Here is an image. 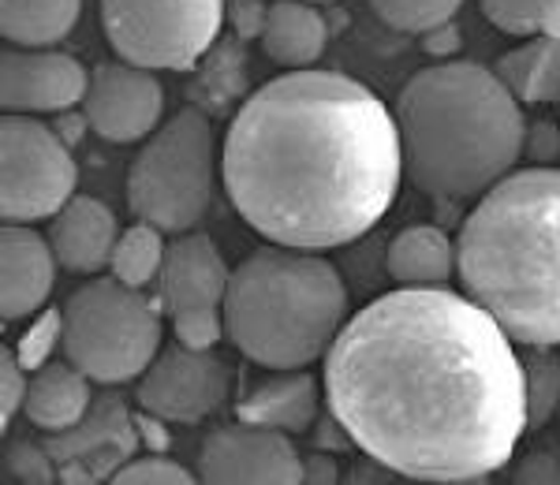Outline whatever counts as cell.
Wrapping results in <instances>:
<instances>
[{
    "mask_svg": "<svg viewBox=\"0 0 560 485\" xmlns=\"http://www.w3.org/2000/svg\"><path fill=\"white\" fill-rule=\"evenodd\" d=\"M325 403L348 441L415 482H482L530 429L516 340L471 295L396 287L345 321Z\"/></svg>",
    "mask_w": 560,
    "mask_h": 485,
    "instance_id": "1",
    "label": "cell"
},
{
    "mask_svg": "<svg viewBox=\"0 0 560 485\" xmlns=\"http://www.w3.org/2000/svg\"><path fill=\"white\" fill-rule=\"evenodd\" d=\"M221 173L229 202L266 242L348 247L400 191L396 113L340 71H284L232 116Z\"/></svg>",
    "mask_w": 560,
    "mask_h": 485,
    "instance_id": "2",
    "label": "cell"
},
{
    "mask_svg": "<svg viewBox=\"0 0 560 485\" xmlns=\"http://www.w3.org/2000/svg\"><path fill=\"white\" fill-rule=\"evenodd\" d=\"M520 102L501 71L475 60L415 71L396 97L404 176L441 202L482 199L527 154Z\"/></svg>",
    "mask_w": 560,
    "mask_h": 485,
    "instance_id": "3",
    "label": "cell"
},
{
    "mask_svg": "<svg viewBox=\"0 0 560 485\" xmlns=\"http://www.w3.org/2000/svg\"><path fill=\"white\" fill-rule=\"evenodd\" d=\"M456 276L516 344H560V168L509 173L456 236Z\"/></svg>",
    "mask_w": 560,
    "mask_h": 485,
    "instance_id": "4",
    "label": "cell"
},
{
    "mask_svg": "<svg viewBox=\"0 0 560 485\" xmlns=\"http://www.w3.org/2000/svg\"><path fill=\"white\" fill-rule=\"evenodd\" d=\"M345 314L348 287L322 250L269 242L232 269L224 336L255 366L306 370L337 344Z\"/></svg>",
    "mask_w": 560,
    "mask_h": 485,
    "instance_id": "5",
    "label": "cell"
},
{
    "mask_svg": "<svg viewBox=\"0 0 560 485\" xmlns=\"http://www.w3.org/2000/svg\"><path fill=\"white\" fill-rule=\"evenodd\" d=\"M217 142L198 109L168 116L142 142L128 168V205L139 221L158 224L168 236L202 224L213 199Z\"/></svg>",
    "mask_w": 560,
    "mask_h": 485,
    "instance_id": "6",
    "label": "cell"
},
{
    "mask_svg": "<svg viewBox=\"0 0 560 485\" xmlns=\"http://www.w3.org/2000/svg\"><path fill=\"white\" fill-rule=\"evenodd\" d=\"M60 352L97 385L135 381L161 352L158 303L116 276L86 281L65 303Z\"/></svg>",
    "mask_w": 560,
    "mask_h": 485,
    "instance_id": "7",
    "label": "cell"
},
{
    "mask_svg": "<svg viewBox=\"0 0 560 485\" xmlns=\"http://www.w3.org/2000/svg\"><path fill=\"white\" fill-rule=\"evenodd\" d=\"M224 0H102L113 52L150 71H191L224 26Z\"/></svg>",
    "mask_w": 560,
    "mask_h": 485,
    "instance_id": "8",
    "label": "cell"
},
{
    "mask_svg": "<svg viewBox=\"0 0 560 485\" xmlns=\"http://www.w3.org/2000/svg\"><path fill=\"white\" fill-rule=\"evenodd\" d=\"M71 142L38 116L8 113L0 123V213L4 224L45 221L75 194Z\"/></svg>",
    "mask_w": 560,
    "mask_h": 485,
    "instance_id": "9",
    "label": "cell"
},
{
    "mask_svg": "<svg viewBox=\"0 0 560 485\" xmlns=\"http://www.w3.org/2000/svg\"><path fill=\"white\" fill-rule=\"evenodd\" d=\"M232 269L221 250L198 228L179 232L168 242L165 265L158 276V295L176 340L187 347H217L224 336V295H229Z\"/></svg>",
    "mask_w": 560,
    "mask_h": 485,
    "instance_id": "10",
    "label": "cell"
},
{
    "mask_svg": "<svg viewBox=\"0 0 560 485\" xmlns=\"http://www.w3.org/2000/svg\"><path fill=\"white\" fill-rule=\"evenodd\" d=\"M229 397V366L213 355V347L168 344L165 352L139 377V407L158 422L191 426L213 415Z\"/></svg>",
    "mask_w": 560,
    "mask_h": 485,
    "instance_id": "11",
    "label": "cell"
},
{
    "mask_svg": "<svg viewBox=\"0 0 560 485\" xmlns=\"http://www.w3.org/2000/svg\"><path fill=\"white\" fill-rule=\"evenodd\" d=\"M165 90L150 68L131 60H108L90 71L83 97L86 128L108 142H147L161 128Z\"/></svg>",
    "mask_w": 560,
    "mask_h": 485,
    "instance_id": "12",
    "label": "cell"
},
{
    "mask_svg": "<svg viewBox=\"0 0 560 485\" xmlns=\"http://www.w3.org/2000/svg\"><path fill=\"white\" fill-rule=\"evenodd\" d=\"M198 478L210 485H295L303 482V456L288 434L236 422L206 437Z\"/></svg>",
    "mask_w": 560,
    "mask_h": 485,
    "instance_id": "13",
    "label": "cell"
},
{
    "mask_svg": "<svg viewBox=\"0 0 560 485\" xmlns=\"http://www.w3.org/2000/svg\"><path fill=\"white\" fill-rule=\"evenodd\" d=\"M86 86L90 71L52 45H45V49L15 45L0 60V105H4V113H68L83 105Z\"/></svg>",
    "mask_w": 560,
    "mask_h": 485,
    "instance_id": "14",
    "label": "cell"
},
{
    "mask_svg": "<svg viewBox=\"0 0 560 485\" xmlns=\"http://www.w3.org/2000/svg\"><path fill=\"white\" fill-rule=\"evenodd\" d=\"M57 255L49 236L31 224H4L0 232V314L4 321L34 318L52 284H57Z\"/></svg>",
    "mask_w": 560,
    "mask_h": 485,
    "instance_id": "15",
    "label": "cell"
},
{
    "mask_svg": "<svg viewBox=\"0 0 560 485\" xmlns=\"http://www.w3.org/2000/svg\"><path fill=\"white\" fill-rule=\"evenodd\" d=\"M116 239H120V224L116 213L108 210L94 194H71L49 217V242L57 262L71 273H97L113 262Z\"/></svg>",
    "mask_w": 560,
    "mask_h": 485,
    "instance_id": "16",
    "label": "cell"
},
{
    "mask_svg": "<svg viewBox=\"0 0 560 485\" xmlns=\"http://www.w3.org/2000/svg\"><path fill=\"white\" fill-rule=\"evenodd\" d=\"M266 57L284 71L314 68L329 45V26L311 0H269L258 34Z\"/></svg>",
    "mask_w": 560,
    "mask_h": 485,
    "instance_id": "17",
    "label": "cell"
},
{
    "mask_svg": "<svg viewBox=\"0 0 560 485\" xmlns=\"http://www.w3.org/2000/svg\"><path fill=\"white\" fill-rule=\"evenodd\" d=\"M240 422L277 434H306L318 422V381L306 370H277L243 397Z\"/></svg>",
    "mask_w": 560,
    "mask_h": 485,
    "instance_id": "18",
    "label": "cell"
},
{
    "mask_svg": "<svg viewBox=\"0 0 560 485\" xmlns=\"http://www.w3.org/2000/svg\"><path fill=\"white\" fill-rule=\"evenodd\" d=\"M90 377L75 363H45L31 370L23 415L45 434H68L90 415Z\"/></svg>",
    "mask_w": 560,
    "mask_h": 485,
    "instance_id": "19",
    "label": "cell"
},
{
    "mask_svg": "<svg viewBox=\"0 0 560 485\" xmlns=\"http://www.w3.org/2000/svg\"><path fill=\"white\" fill-rule=\"evenodd\" d=\"M396 287H448L456 276V242L433 224H411L385 250Z\"/></svg>",
    "mask_w": 560,
    "mask_h": 485,
    "instance_id": "20",
    "label": "cell"
},
{
    "mask_svg": "<svg viewBox=\"0 0 560 485\" xmlns=\"http://www.w3.org/2000/svg\"><path fill=\"white\" fill-rule=\"evenodd\" d=\"M83 0H0V34L12 45H45L65 42L75 26Z\"/></svg>",
    "mask_w": 560,
    "mask_h": 485,
    "instance_id": "21",
    "label": "cell"
},
{
    "mask_svg": "<svg viewBox=\"0 0 560 485\" xmlns=\"http://www.w3.org/2000/svg\"><path fill=\"white\" fill-rule=\"evenodd\" d=\"M497 71L523 102H553L560 97V34L530 38L527 49L512 52Z\"/></svg>",
    "mask_w": 560,
    "mask_h": 485,
    "instance_id": "22",
    "label": "cell"
},
{
    "mask_svg": "<svg viewBox=\"0 0 560 485\" xmlns=\"http://www.w3.org/2000/svg\"><path fill=\"white\" fill-rule=\"evenodd\" d=\"M165 236L168 232H161L158 224L135 221L131 228H124L120 239H116L108 273L131 287H147L150 281H158L161 265H165V255H168Z\"/></svg>",
    "mask_w": 560,
    "mask_h": 485,
    "instance_id": "23",
    "label": "cell"
},
{
    "mask_svg": "<svg viewBox=\"0 0 560 485\" xmlns=\"http://www.w3.org/2000/svg\"><path fill=\"white\" fill-rule=\"evenodd\" d=\"M478 4L497 31L516 34V38L560 34V0H478Z\"/></svg>",
    "mask_w": 560,
    "mask_h": 485,
    "instance_id": "24",
    "label": "cell"
},
{
    "mask_svg": "<svg viewBox=\"0 0 560 485\" xmlns=\"http://www.w3.org/2000/svg\"><path fill=\"white\" fill-rule=\"evenodd\" d=\"M523 377H527V415L530 429H541L560 411V358L553 347L530 344L523 355Z\"/></svg>",
    "mask_w": 560,
    "mask_h": 485,
    "instance_id": "25",
    "label": "cell"
},
{
    "mask_svg": "<svg viewBox=\"0 0 560 485\" xmlns=\"http://www.w3.org/2000/svg\"><path fill=\"white\" fill-rule=\"evenodd\" d=\"M374 15L393 31L404 34H430L438 26L453 23L464 0H370Z\"/></svg>",
    "mask_w": 560,
    "mask_h": 485,
    "instance_id": "26",
    "label": "cell"
},
{
    "mask_svg": "<svg viewBox=\"0 0 560 485\" xmlns=\"http://www.w3.org/2000/svg\"><path fill=\"white\" fill-rule=\"evenodd\" d=\"M60 344H65V310H45L34 318V326L23 332L15 355H20V363L26 370H38V366L49 363V355L57 352Z\"/></svg>",
    "mask_w": 560,
    "mask_h": 485,
    "instance_id": "27",
    "label": "cell"
},
{
    "mask_svg": "<svg viewBox=\"0 0 560 485\" xmlns=\"http://www.w3.org/2000/svg\"><path fill=\"white\" fill-rule=\"evenodd\" d=\"M113 482L116 485H191L195 474L187 471V466H179L176 460H165V456H139V460L116 466Z\"/></svg>",
    "mask_w": 560,
    "mask_h": 485,
    "instance_id": "28",
    "label": "cell"
},
{
    "mask_svg": "<svg viewBox=\"0 0 560 485\" xmlns=\"http://www.w3.org/2000/svg\"><path fill=\"white\" fill-rule=\"evenodd\" d=\"M26 389H31V370L20 363V355L12 347L0 352V426H12L15 411H23Z\"/></svg>",
    "mask_w": 560,
    "mask_h": 485,
    "instance_id": "29",
    "label": "cell"
},
{
    "mask_svg": "<svg viewBox=\"0 0 560 485\" xmlns=\"http://www.w3.org/2000/svg\"><path fill=\"white\" fill-rule=\"evenodd\" d=\"M4 463H8V471H12L15 478H23V482H52V463H49V456H45L42 448L26 445V441L8 445Z\"/></svg>",
    "mask_w": 560,
    "mask_h": 485,
    "instance_id": "30",
    "label": "cell"
},
{
    "mask_svg": "<svg viewBox=\"0 0 560 485\" xmlns=\"http://www.w3.org/2000/svg\"><path fill=\"white\" fill-rule=\"evenodd\" d=\"M527 157H535L538 165H553L560 157V128L553 123H535V128H527Z\"/></svg>",
    "mask_w": 560,
    "mask_h": 485,
    "instance_id": "31",
    "label": "cell"
},
{
    "mask_svg": "<svg viewBox=\"0 0 560 485\" xmlns=\"http://www.w3.org/2000/svg\"><path fill=\"white\" fill-rule=\"evenodd\" d=\"M266 8H269L266 0H232L229 15H232V23H236V31L243 34V38H255V34H261Z\"/></svg>",
    "mask_w": 560,
    "mask_h": 485,
    "instance_id": "32",
    "label": "cell"
},
{
    "mask_svg": "<svg viewBox=\"0 0 560 485\" xmlns=\"http://www.w3.org/2000/svg\"><path fill=\"white\" fill-rule=\"evenodd\" d=\"M340 478V466L329 452H314L303 460V482H318V485H332Z\"/></svg>",
    "mask_w": 560,
    "mask_h": 485,
    "instance_id": "33",
    "label": "cell"
},
{
    "mask_svg": "<svg viewBox=\"0 0 560 485\" xmlns=\"http://www.w3.org/2000/svg\"><path fill=\"white\" fill-rule=\"evenodd\" d=\"M422 42H427V49L433 52V57H453V52L459 49V34L453 23L438 26V31L422 34Z\"/></svg>",
    "mask_w": 560,
    "mask_h": 485,
    "instance_id": "34",
    "label": "cell"
},
{
    "mask_svg": "<svg viewBox=\"0 0 560 485\" xmlns=\"http://www.w3.org/2000/svg\"><path fill=\"white\" fill-rule=\"evenodd\" d=\"M311 4H332V0H311Z\"/></svg>",
    "mask_w": 560,
    "mask_h": 485,
    "instance_id": "35",
    "label": "cell"
},
{
    "mask_svg": "<svg viewBox=\"0 0 560 485\" xmlns=\"http://www.w3.org/2000/svg\"><path fill=\"white\" fill-rule=\"evenodd\" d=\"M557 418H560V411H557Z\"/></svg>",
    "mask_w": 560,
    "mask_h": 485,
    "instance_id": "36",
    "label": "cell"
}]
</instances>
